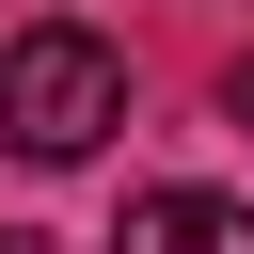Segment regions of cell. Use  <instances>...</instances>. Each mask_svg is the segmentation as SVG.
I'll return each mask as SVG.
<instances>
[{
	"label": "cell",
	"mask_w": 254,
	"mask_h": 254,
	"mask_svg": "<svg viewBox=\"0 0 254 254\" xmlns=\"http://www.w3.org/2000/svg\"><path fill=\"white\" fill-rule=\"evenodd\" d=\"M0 254H48V238H32V222H0Z\"/></svg>",
	"instance_id": "4"
},
{
	"label": "cell",
	"mask_w": 254,
	"mask_h": 254,
	"mask_svg": "<svg viewBox=\"0 0 254 254\" xmlns=\"http://www.w3.org/2000/svg\"><path fill=\"white\" fill-rule=\"evenodd\" d=\"M111 254H254V206L238 190H127Z\"/></svg>",
	"instance_id": "2"
},
{
	"label": "cell",
	"mask_w": 254,
	"mask_h": 254,
	"mask_svg": "<svg viewBox=\"0 0 254 254\" xmlns=\"http://www.w3.org/2000/svg\"><path fill=\"white\" fill-rule=\"evenodd\" d=\"M222 111H238V127H254V48H238V79H222Z\"/></svg>",
	"instance_id": "3"
},
{
	"label": "cell",
	"mask_w": 254,
	"mask_h": 254,
	"mask_svg": "<svg viewBox=\"0 0 254 254\" xmlns=\"http://www.w3.org/2000/svg\"><path fill=\"white\" fill-rule=\"evenodd\" d=\"M111 127H127V48L79 32V16H32L0 48V143L16 159H95Z\"/></svg>",
	"instance_id": "1"
}]
</instances>
